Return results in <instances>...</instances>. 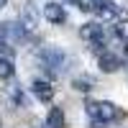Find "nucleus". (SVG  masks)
I'll return each instance as SVG.
<instances>
[{
    "mask_svg": "<svg viewBox=\"0 0 128 128\" xmlns=\"http://www.w3.org/2000/svg\"><path fill=\"white\" fill-rule=\"evenodd\" d=\"M84 113H87V118L92 120L95 128H102V126H108V123H113V120L120 118V110L115 108L113 102H108V100L87 102V105H84Z\"/></svg>",
    "mask_w": 128,
    "mask_h": 128,
    "instance_id": "obj_1",
    "label": "nucleus"
},
{
    "mask_svg": "<svg viewBox=\"0 0 128 128\" xmlns=\"http://www.w3.org/2000/svg\"><path fill=\"white\" fill-rule=\"evenodd\" d=\"M38 62L51 72V74H62L64 64H67V54L59 49V46H44L38 49Z\"/></svg>",
    "mask_w": 128,
    "mask_h": 128,
    "instance_id": "obj_2",
    "label": "nucleus"
},
{
    "mask_svg": "<svg viewBox=\"0 0 128 128\" xmlns=\"http://www.w3.org/2000/svg\"><path fill=\"white\" fill-rule=\"evenodd\" d=\"M26 36V26L23 23H16V20H5L0 23V41H20Z\"/></svg>",
    "mask_w": 128,
    "mask_h": 128,
    "instance_id": "obj_3",
    "label": "nucleus"
},
{
    "mask_svg": "<svg viewBox=\"0 0 128 128\" xmlns=\"http://www.w3.org/2000/svg\"><path fill=\"white\" fill-rule=\"evenodd\" d=\"M80 36L87 38V41H92L95 46H102V44H105V28H102L100 23H84V26L80 28Z\"/></svg>",
    "mask_w": 128,
    "mask_h": 128,
    "instance_id": "obj_4",
    "label": "nucleus"
},
{
    "mask_svg": "<svg viewBox=\"0 0 128 128\" xmlns=\"http://www.w3.org/2000/svg\"><path fill=\"white\" fill-rule=\"evenodd\" d=\"M31 92H34L41 102H49L54 98V87H51V82H46V80H34L31 82Z\"/></svg>",
    "mask_w": 128,
    "mask_h": 128,
    "instance_id": "obj_5",
    "label": "nucleus"
},
{
    "mask_svg": "<svg viewBox=\"0 0 128 128\" xmlns=\"http://www.w3.org/2000/svg\"><path fill=\"white\" fill-rule=\"evenodd\" d=\"M44 18L51 20V23H64L67 20V10H64L62 3H46L44 5Z\"/></svg>",
    "mask_w": 128,
    "mask_h": 128,
    "instance_id": "obj_6",
    "label": "nucleus"
},
{
    "mask_svg": "<svg viewBox=\"0 0 128 128\" xmlns=\"http://www.w3.org/2000/svg\"><path fill=\"white\" fill-rule=\"evenodd\" d=\"M98 67L102 69V72H118L120 67H123V62L113 54V51H102V54L98 56Z\"/></svg>",
    "mask_w": 128,
    "mask_h": 128,
    "instance_id": "obj_7",
    "label": "nucleus"
},
{
    "mask_svg": "<svg viewBox=\"0 0 128 128\" xmlns=\"http://www.w3.org/2000/svg\"><path fill=\"white\" fill-rule=\"evenodd\" d=\"M46 128H64V110L62 108H51L46 115Z\"/></svg>",
    "mask_w": 128,
    "mask_h": 128,
    "instance_id": "obj_8",
    "label": "nucleus"
},
{
    "mask_svg": "<svg viewBox=\"0 0 128 128\" xmlns=\"http://www.w3.org/2000/svg\"><path fill=\"white\" fill-rule=\"evenodd\" d=\"M13 74H16L13 59H10V56H3V54H0V80H10Z\"/></svg>",
    "mask_w": 128,
    "mask_h": 128,
    "instance_id": "obj_9",
    "label": "nucleus"
},
{
    "mask_svg": "<svg viewBox=\"0 0 128 128\" xmlns=\"http://www.w3.org/2000/svg\"><path fill=\"white\" fill-rule=\"evenodd\" d=\"M92 84H95L92 77H77V80L72 82V87H74V90H80V92H90V90H92Z\"/></svg>",
    "mask_w": 128,
    "mask_h": 128,
    "instance_id": "obj_10",
    "label": "nucleus"
},
{
    "mask_svg": "<svg viewBox=\"0 0 128 128\" xmlns=\"http://www.w3.org/2000/svg\"><path fill=\"white\" fill-rule=\"evenodd\" d=\"M67 3H72V5H77L80 10H87V0H67Z\"/></svg>",
    "mask_w": 128,
    "mask_h": 128,
    "instance_id": "obj_11",
    "label": "nucleus"
},
{
    "mask_svg": "<svg viewBox=\"0 0 128 128\" xmlns=\"http://www.w3.org/2000/svg\"><path fill=\"white\" fill-rule=\"evenodd\" d=\"M8 5V0H0V8H5Z\"/></svg>",
    "mask_w": 128,
    "mask_h": 128,
    "instance_id": "obj_12",
    "label": "nucleus"
},
{
    "mask_svg": "<svg viewBox=\"0 0 128 128\" xmlns=\"http://www.w3.org/2000/svg\"><path fill=\"white\" fill-rule=\"evenodd\" d=\"M126 56H128V41H126Z\"/></svg>",
    "mask_w": 128,
    "mask_h": 128,
    "instance_id": "obj_13",
    "label": "nucleus"
}]
</instances>
